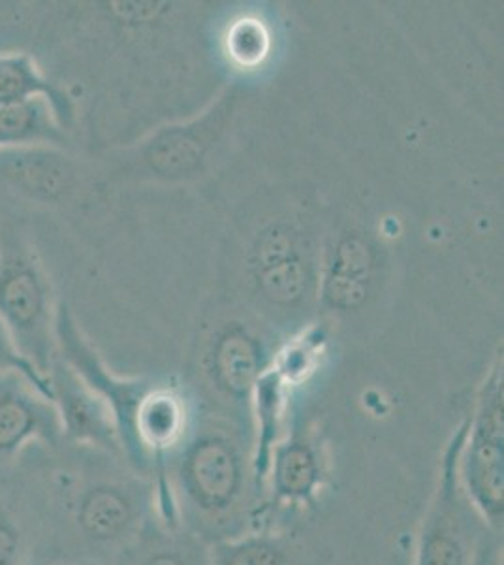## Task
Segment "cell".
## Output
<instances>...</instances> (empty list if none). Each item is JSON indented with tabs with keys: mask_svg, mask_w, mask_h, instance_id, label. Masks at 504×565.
<instances>
[{
	"mask_svg": "<svg viewBox=\"0 0 504 565\" xmlns=\"http://www.w3.org/2000/svg\"><path fill=\"white\" fill-rule=\"evenodd\" d=\"M458 477L467 501L480 519L495 530L503 526V388L497 377L485 386L474 424L465 431L458 457Z\"/></svg>",
	"mask_w": 504,
	"mask_h": 565,
	"instance_id": "obj_4",
	"label": "cell"
},
{
	"mask_svg": "<svg viewBox=\"0 0 504 565\" xmlns=\"http://www.w3.org/2000/svg\"><path fill=\"white\" fill-rule=\"evenodd\" d=\"M42 545L40 489L0 481V565H31Z\"/></svg>",
	"mask_w": 504,
	"mask_h": 565,
	"instance_id": "obj_11",
	"label": "cell"
},
{
	"mask_svg": "<svg viewBox=\"0 0 504 565\" xmlns=\"http://www.w3.org/2000/svg\"><path fill=\"white\" fill-rule=\"evenodd\" d=\"M465 428L455 436V445L448 450L442 466L441 490L429 511L418 546V565H467L469 537L465 514L460 505L458 457L465 437Z\"/></svg>",
	"mask_w": 504,
	"mask_h": 565,
	"instance_id": "obj_8",
	"label": "cell"
},
{
	"mask_svg": "<svg viewBox=\"0 0 504 565\" xmlns=\"http://www.w3.org/2000/svg\"><path fill=\"white\" fill-rule=\"evenodd\" d=\"M268 476L275 500L288 508H305L322 487L324 460L311 439L292 437L287 444L275 445Z\"/></svg>",
	"mask_w": 504,
	"mask_h": 565,
	"instance_id": "obj_10",
	"label": "cell"
},
{
	"mask_svg": "<svg viewBox=\"0 0 504 565\" xmlns=\"http://www.w3.org/2000/svg\"><path fill=\"white\" fill-rule=\"evenodd\" d=\"M31 565H127L121 558L116 559H68V558H42L34 559Z\"/></svg>",
	"mask_w": 504,
	"mask_h": 565,
	"instance_id": "obj_17",
	"label": "cell"
},
{
	"mask_svg": "<svg viewBox=\"0 0 504 565\" xmlns=\"http://www.w3.org/2000/svg\"><path fill=\"white\" fill-rule=\"evenodd\" d=\"M96 455L58 463L40 484L44 558H121L148 530L151 487L121 460Z\"/></svg>",
	"mask_w": 504,
	"mask_h": 565,
	"instance_id": "obj_1",
	"label": "cell"
},
{
	"mask_svg": "<svg viewBox=\"0 0 504 565\" xmlns=\"http://www.w3.org/2000/svg\"><path fill=\"white\" fill-rule=\"evenodd\" d=\"M71 161L53 146L0 149V186L26 199L50 202L68 189Z\"/></svg>",
	"mask_w": 504,
	"mask_h": 565,
	"instance_id": "obj_9",
	"label": "cell"
},
{
	"mask_svg": "<svg viewBox=\"0 0 504 565\" xmlns=\"http://www.w3.org/2000/svg\"><path fill=\"white\" fill-rule=\"evenodd\" d=\"M66 141L52 104L44 98L18 106H0V149L53 146Z\"/></svg>",
	"mask_w": 504,
	"mask_h": 565,
	"instance_id": "obj_13",
	"label": "cell"
},
{
	"mask_svg": "<svg viewBox=\"0 0 504 565\" xmlns=\"http://www.w3.org/2000/svg\"><path fill=\"white\" fill-rule=\"evenodd\" d=\"M34 444L47 449L64 444L55 404L20 373H0V471Z\"/></svg>",
	"mask_w": 504,
	"mask_h": 565,
	"instance_id": "obj_7",
	"label": "cell"
},
{
	"mask_svg": "<svg viewBox=\"0 0 504 565\" xmlns=\"http://www.w3.org/2000/svg\"><path fill=\"white\" fill-rule=\"evenodd\" d=\"M249 473L243 450L223 434H204L186 445L175 463V482L186 513L202 526H224L245 501ZM255 481V477H253Z\"/></svg>",
	"mask_w": 504,
	"mask_h": 565,
	"instance_id": "obj_3",
	"label": "cell"
},
{
	"mask_svg": "<svg viewBox=\"0 0 504 565\" xmlns=\"http://www.w3.org/2000/svg\"><path fill=\"white\" fill-rule=\"evenodd\" d=\"M57 303L53 302L50 277L21 234L0 231V321L4 322L21 354L40 373L47 372L57 356L55 341Z\"/></svg>",
	"mask_w": 504,
	"mask_h": 565,
	"instance_id": "obj_2",
	"label": "cell"
},
{
	"mask_svg": "<svg viewBox=\"0 0 504 565\" xmlns=\"http://www.w3.org/2000/svg\"><path fill=\"white\" fill-rule=\"evenodd\" d=\"M211 565H288L287 546L266 533L236 535L213 548Z\"/></svg>",
	"mask_w": 504,
	"mask_h": 565,
	"instance_id": "obj_14",
	"label": "cell"
},
{
	"mask_svg": "<svg viewBox=\"0 0 504 565\" xmlns=\"http://www.w3.org/2000/svg\"><path fill=\"white\" fill-rule=\"evenodd\" d=\"M55 341L58 359L66 362L84 380L85 385L109 405L116 417L125 460L130 468L140 473L136 455V418L153 388L146 381L121 380L109 372L95 348L85 338L82 328L77 327L71 308L64 302L57 303Z\"/></svg>",
	"mask_w": 504,
	"mask_h": 565,
	"instance_id": "obj_5",
	"label": "cell"
},
{
	"mask_svg": "<svg viewBox=\"0 0 504 565\" xmlns=\"http://www.w3.org/2000/svg\"><path fill=\"white\" fill-rule=\"evenodd\" d=\"M0 373H20L26 381H31L32 385L36 386L44 396L52 399L50 380L21 354L2 321H0Z\"/></svg>",
	"mask_w": 504,
	"mask_h": 565,
	"instance_id": "obj_16",
	"label": "cell"
},
{
	"mask_svg": "<svg viewBox=\"0 0 504 565\" xmlns=\"http://www.w3.org/2000/svg\"><path fill=\"white\" fill-rule=\"evenodd\" d=\"M47 380L64 444L103 452L106 457L127 463L116 417L109 405L95 391H90L84 380L58 359V354L47 372Z\"/></svg>",
	"mask_w": 504,
	"mask_h": 565,
	"instance_id": "obj_6",
	"label": "cell"
},
{
	"mask_svg": "<svg viewBox=\"0 0 504 565\" xmlns=\"http://www.w3.org/2000/svg\"><path fill=\"white\" fill-rule=\"evenodd\" d=\"M44 98L63 129L71 127L74 106L66 89L45 76L36 58L29 53H0V106H18Z\"/></svg>",
	"mask_w": 504,
	"mask_h": 565,
	"instance_id": "obj_12",
	"label": "cell"
},
{
	"mask_svg": "<svg viewBox=\"0 0 504 565\" xmlns=\"http://www.w3.org/2000/svg\"><path fill=\"white\" fill-rule=\"evenodd\" d=\"M132 551V565H199L191 546L183 543L154 537V533L143 532Z\"/></svg>",
	"mask_w": 504,
	"mask_h": 565,
	"instance_id": "obj_15",
	"label": "cell"
}]
</instances>
